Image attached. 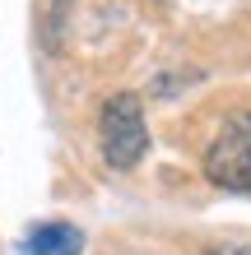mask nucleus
<instances>
[{
	"instance_id": "obj_1",
	"label": "nucleus",
	"mask_w": 251,
	"mask_h": 255,
	"mask_svg": "<svg viewBox=\"0 0 251 255\" xmlns=\"http://www.w3.org/2000/svg\"><path fill=\"white\" fill-rule=\"evenodd\" d=\"M98 144H102L107 167H116V172H130L144 153H149V126H144V107H140L135 93H112L107 102H102Z\"/></svg>"
},
{
	"instance_id": "obj_2",
	"label": "nucleus",
	"mask_w": 251,
	"mask_h": 255,
	"mask_svg": "<svg viewBox=\"0 0 251 255\" xmlns=\"http://www.w3.org/2000/svg\"><path fill=\"white\" fill-rule=\"evenodd\" d=\"M205 176L219 190L251 195V112H238L224 121L214 144L205 148Z\"/></svg>"
},
{
	"instance_id": "obj_3",
	"label": "nucleus",
	"mask_w": 251,
	"mask_h": 255,
	"mask_svg": "<svg viewBox=\"0 0 251 255\" xmlns=\"http://www.w3.org/2000/svg\"><path fill=\"white\" fill-rule=\"evenodd\" d=\"M19 251L23 255H79L84 251V232L75 223H37L19 242Z\"/></svg>"
},
{
	"instance_id": "obj_4",
	"label": "nucleus",
	"mask_w": 251,
	"mask_h": 255,
	"mask_svg": "<svg viewBox=\"0 0 251 255\" xmlns=\"http://www.w3.org/2000/svg\"><path fill=\"white\" fill-rule=\"evenodd\" d=\"M228 255H251V251H228Z\"/></svg>"
}]
</instances>
